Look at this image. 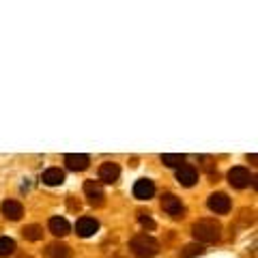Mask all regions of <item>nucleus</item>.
<instances>
[{
  "label": "nucleus",
  "mask_w": 258,
  "mask_h": 258,
  "mask_svg": "<svg viewBox=\"0 0 258 258\" xmlns=\"http://www.w3.org/2000/svg\"><path fill=\"white\" fill-rule=\"evenodd\" d=\"M191 235L198 243H215L222 237V226L215 220H198L191 224Z\"/></svg>",
  "instance_id": "obj_1"
},
{
  "label": "nucleus",
  "mask_w": 258,
  "mask_h": 258,
  "mask_svg": "<svg viewBox=\"0 0 258 258\" xmlns=\"http://www.w3.org/2000/svg\"><path fill=\"white\" fill-rule=\"evenodd\" d=\"M129 249L136 258H153L159 252V243L151 235H136L129 241Z\"/></svg>",
  "instance_id": "obj_2"
},
{
  "label": "nucleus",
  "mask_w": 258,
  "mask_h": 258,
  "mask_svg": "<svg viewBox=\"0 0 258 258\" xmlns=\"http://www.w3.org/2000/svg\"><path fill=\"white\" fill-rule=\"evenodd\" d=\"M228 183L232 185V187H237V189H243V187H247L249 183H254V176H249L247 168L235 166V168H230L228 170Z\"/></svg>",
  "instance_id": "obj_3"
},
{
  "label": "nucleus",
  "mask_w": 258,
  "mask_h": 258,
  "mask_svg": "<svg viewBox=\"0 0 258 258\" xmlns=\"http://www.w3.org/2000/svg\"><path fill=\"white\" fill-rule=\"evenodd\" d=\"M161 209H164L170 217H183V213H185L181 198H176L174 194H164V198H161Z\"/></svg>",
  "instance_id": "obj_4"
},
{
  "label": "nucleus",
  "mask_w": 258,
  "mask_h": 258,
  "mask_svg": "<svg viewBox=\"0 0 258 258\" xmlns=\"http://www.w3.org/2000/svg\"><path fill=\"white\" fill-rule=\"evenodd\" d=\"M84 194L88 198V203L93 207H101L103 205V198H106V194H103V187L99 181H86L84 183Z\"/></svg>",
  "instance_id": "obj_5"
},
{
  "label": "nucleus",
  "mask_w": 258,
  "mask_h": 258,
  "mask_svg": "<svg viewBox=\"0 0 258 258\" xmlns=\"http://www.w3.org/2000/svg\"><path fill=\"white\" fill-rule=\"evenodd\" d=\"M64 164H67L69 170L82 172L88 168L91 159H88V155H84V153H67V155H64Z\"/></svg>",
  "instance_id": "obj_6"
},
{
  "label": "nucleus",
  "mask_w": 258,
  "mask_h": 258,
  "mask_svg": "<svg viewBox=\"0 0 258 258\" xmlns=\"http://www.w3.org/2000/svg\"><path fill=\"white\" fill-rule=\"evenodd\" d=\"M209 209H211L213 213H228L230 211V198L226 196L222 191H215L209 196Z\"/></svg>",
  "instance_id": "obj_7"
},
{
  "label": "nucleus",
  "mask_w": 258,
  "mask_h": 258,
  "mask_svg": "<svg viewBox=\"0 0 258 258\" xmlns=\"http://www.w3.org/2000/svg\"><path fill=\"white\" fill-rule=\"evenodd\" d=\"M118 176H120V168L118 164H114V161H106V164H101L99 166V181L101 183H116L118 181Z\"/></svg>",
  "instance_id": "obj_8"
},
{
  "label": "nucleus",
  "mask_w": 258,
  "mask_h": 258,
  "mask_svg": "<svg viewBox=\"0 0 258 258\" xmlns=\"http://www.w3.org/2000/svg\"><path fill=\"white\" fill-rule=\"evenodd\" d=\"M76 230H78V235L82 239H88V237H93L95 232L99 230V222H97L95 217H80L78 224H76Z\"/></svg>",
  "instance_id": "obj_9"
},
{
  "label": "nucleus",
  "mask_w": 258,
  "mask_h": 258,
  "mask_svg": "<svg viewBox=\"0 0 258 258\" xmlns=\"http://www.w3.org/2000/svg\"><path fill=\"white\" fill-rule=\"evenodd\" d=\"M176 181H179L183 187H191V185H196L198 181V172H196V168L194 166H181L179 170H176Z\"/></svg>",
  "instance_id": "obj_10"
},
{
  "label": "nucleus",
  "mask_w": 258,
  "mask_h": 258,
  "mask_svg": "<svg viewBox=\"0 0 258 258\" xmlns=\"http://www.w3.org/2000/svg\"><path fill=\"white\" fill-rule=\"evenodd\" d=\"M153 194H155V185H153V181L138 179L134 183V196L138 200H149V198H153Z\"/></svg>",
  "instance_id": "obj_11"
},
{
  "label": "nucleus",
  "mask_w": 258,
  "mask_h": 258,
  "mask_svg": "<svg viewBox=\"0 0 258 258\" xmlns=\"http://www.w3.org/2000/svg\"><path fill=\"white\" fill-rule=\"evenodd\" d=\"M0 209H3V215L7 217V220H11V222H18L20 217L24 215V207L18 203V200H5Z\"/></svg>",
  "instance_id": "obj_12"
},
{
  "label": "nucleus",
  "mask_w": 258,
  "mask_h": 258,
  "mask_svg": "<svg viewBox=\"0 0 258 258\" xmlns=\"http://www.w3.org/2000/svg\"><path fill=\"white\" fill-rule=\"evenodd\" d=\"M50 230L56 237H67L69 235V222L64 217H52L50 220Z\"/></svg>",
  "instance_id": "obj_13"
},
{
  "label": "nucleus",
  "mask_w": 258,
  "mask_h": 258,
  "mask_svg": "<svg viewBox=\"0 0 258 258\" xmlns=\"http://www.w3.org/2000/svg\"><path fill=\"white\" fill-rule=\"evenodd\" d=\"M64 181V172L60 170V168H50V170L43 172V183L50 185V187H54V185H60Z\"/></svg>",
  "instance_id": "obj_14"
},
{
  "label": "nucleus",
  "mask_w": 258,
  "mask_h": 258,
  "mask_svg": "<svg viewBox=\"0 0 258 258\" xmlns=\"http://www.w3.org/2000/svg\"><path fill=\"white\" fill-rule=\"evenodd\" d=\"M22 235L26 241H41L43 239V228L39 224H28L22 228Z\"/></svg>",
  "instance_id": "obj_15"
},
{
  "label": "nucleus",
  "mask_w": 258,
  "mask_h": 258,
  "mask_svg": "<svg viewBox=\"0 0 258 258\" xmlns=\"http://www.w3.org/2000/svg\"><path fill=\"white\" fill-rule=\"evenodd\" d=\"M45 258H69V247L64 243H52L45 249Z\"/></svg>",
  "instance_id": "obj_16"
},
{
  "label": "nucleus",
  "mask_w": 258,
  "mask_h": 258,
  "mask_svg": "<svg viewBox=\"0 0 258 258\" xmlns=\"http://www.w3.org/2000/svg\"><path fill=\"white\" fill-rule=\"evenodd\" d=\"M161 161H164L168 168H181L183 161H185V155L183 153H164V155H161Z\"/></svg>",
  "instance_id": "obj_17"
},
{
  "label": "nucleus",
  "mask_w": 258,
  "mask_h": 258,
  "mask_svg": "<svg viewBox=\"0 0 258 258\" xmlns=\"http://www.w3.org/2000/svg\"><path fill=\"white\" fill-rule=\"evenodd\" d=\"M15 252V241L9 237H0V256H11Z\"/></svg>",
  "instance_id": "obj_18"
},
{
  "label": "nucleus",
  "mask_w": 258,
  "mask_h": 258,
  "mask_svg": "<svg viewBox=\"0 0 258 258\" xmlns=\"http://www.w3.org/2000/svg\"><path fill=\"white\" fill-rule=\"evenodd\" d=\"M200 254H203V245H200V243H191V245H187L181 252L183 258H191V256H200Z\"/></svg>",
  "instance_id": "obj_19"
},
{
  "label": "nucleus",
  "mask_w": 258,
  "mask_h": 258,
  "mask_svg": "<svg viewBox=\"0 0 258 258\" xmlns=\"http://www.w3.org/2000/svg\"><path fill=\"white\" fill-rule=\"evenodd\" d=\"M138 222L144 226V228H149V230L155 228V222L151 220V215H149V213H142V211H140V213H138Z\"/></svg>",
  "instance_id": "obj_20"
},
{
  "label": "nucleus",
  "mask_w": 258,
  "mask_h": 258,
  "mask_svg": "<svg viewBox=\"0 0 258 258\" xmlns=\"http://www.w3.org/2000/svg\"><path fill=\"white\" fill-rule=\"evenodd\" d=\"M116 258H120V256H116Z\"/></svg>",
  "instance_id": "obj_21"
}]
</instances>
